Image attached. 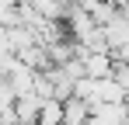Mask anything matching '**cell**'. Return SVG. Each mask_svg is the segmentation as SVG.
<instances>
[{
    "mask_svg": "<svg viewBox=\"0 0 129 125\" xmlns=\"http://www.w3.org/2000/svg\"><path fill=\"white\" fill-rule=\"evenodd\" d=\"M66 118V101H45L42 104V115H39V125H63Z\"/></svg>",
    "mask_w": 129,
    "mask_h": 125,
    "instance_id": "obj_5",
    "label": "cell"
},
{
    "mask_svg": "<svg viewBox=\"0 0 129 125\" xmlns=\"http://www.w3.org/2000/svg\"><path fill=\"white\" fill-rule=\"evenodd\" d=\"M87 122H91V104L80 101V97H70V101H66V118H63V125H87Z\"/></svg>",
    "mask_w": 129,
    "mask_h": 125,
    "instance_id": "obj_4",
    "label": "cell"
},
{
    "mask_svg": "<svg viewBox=\"0 0 129 125\" xmlns=\"http://www.w3.org/2000/svg\"><path fill=\"white\" fill-rule=\"evenodd\" d=\"M42 104H45V101L39 97V94H24V97H18V108H14L18 122H21V125H39Z\"/></svg>",
    "mask_w": 129,
    "mask_h": 125,
    "instance_id": "obj_2",
    "label": "cell"
},
{
    "mask_svg": "<svg viewBox=\"0 0 129 125\" xmlns=\"http://www.w3.org/2000/svg\"><path fill=\"white\" fill-rule=\"evenodd\" d=\"M115 80L122 83V90L129 94V62H119V66H115Z\"/></svg>",
    "mask_w": 129,
    "mask_h": 125,
    "instance_id": "obj_6",
    "label": "cell"
},
{
    "mask_svg": "<svg viewBox=\"0 0 129 125\" xmlns=\"http://www.w3.org/2000/svg\"><path fill=\"white\" fill-rule=\"evenodd\" d=\"M115 52H84V73L94 80H108L115 77Z\"/></svg>",
    "mask_w": 129,
    "mask_h": 125,
    "instance_id": "obj_1",
    "label": "cell"
},
{
    "mask_svg": "<svg viewBox=\"0 0 129 125\" xmlns=\"http://www.w3.org/2000/svg\"><path fill=\"white\" fill-rule=\"evenodd\" d=\"M35 11H39V18L45 21H66V14H70V4L66 0H28Z\"/></svg>",
    "mask_w": 129,
    "mask_h": 125,
    "instance_id": "obj_3",
    "label": "cell"
}]
</instances>
